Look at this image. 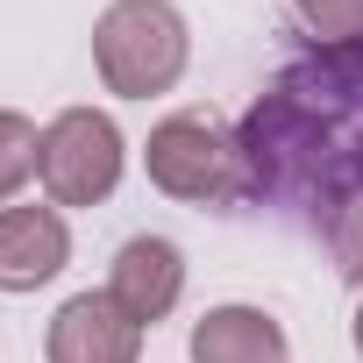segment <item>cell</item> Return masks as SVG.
Segmentation results:
<instances>
[{"mask_svg": "<svg viewBox=\"0 0 363 363\" xmlns=\"http://www.w3.org/2000/svg\"><path fill=\"white\" fill-rule=\"evenodd\" d=\"M328 250H335V271H342L349 285H363V207H356V214L328 235Z\"/></svg>", "mask_w": 363, "mask_h": 363, "instance_id": "8fae6325", "label": "cell"}, {"mask_svg": "<svg viewBox=\"0 0 363 363\" xmlns=\"http://www.w3.org/2000/svg\"><path fill=\"white\" fill-rule=\"evenodd\" d=\"M72 264V228L57 207H0V292H36Z\"/></svg>", "mask_w": 363, "mask_h": 363, "instance_id": "52a82bcc", "label": "cell"}, {"mask_svg": "<svg viewBox=\"0 0 363 363\" xmlns=\"http://www.w3.org/2000/svg\"><path fill=\"white\" fill-rule=\"evenodd\" d=\"M186 57H193V36L171 0H114L93 22V65H100L107 93H121V100L171 93L186 79Z\"/></svg>", "mask_w": 363, "mask_h": 363, "instance_id": "7a4b0ae2", "label": "cell"}, {"mask_svg": "<svg viewBox=\"0 0 363 363\" xmlns=\"http://www.w3.org/2000/svg\"><path fill=\"white\" fill-rule=\"evenodd\" d=\"M36 157H43V135L29 114L15 107H0V200H15L29 178H36Z\"/></svg>", "mask_w": 363, "mask_h": 363, "instance_id": "9c48e42d", "label": "cell"}, {"mask_svg": "<svg viewBox=\"0 0 363 363\" xmlns=\"http://www.w3.org/2000/svg\"><path fill=\"white\" fill-rule=\"evenodd\" d=\"M356 356H363V299H356Z\"/></svg>", "mask_w": 363, "mask_h": 363, "instance_id": "7c38bea8", "label": "cell"}, {"mask_svg": "<svg viewBox=\"0 0 363 363\" xmlns=\"http://www.w3.org/2000/svg\"><path fill=\"white\" fill-rule=\"evenodd\" d=\"M250 200L292 228L335 235L363 207V43H313L292 57L235 128Z\"/></svg>", "mask_w": 363, "mask_h": 363, "instance_id": "6da1fadb", "label": "cell"}, {"mask_svg": "<svg viewBox=\"0 0 363 363\" xmlns=\"http://www.w3.org/2000/svg\"><path fill=\"white\" fill-rule=\"evenodd\" d=\"M292 29L313 43H363V0H292Z\"/></svg>", "mask_w": 363, "mask_h": 363, "instance_id": "30bf717a", "label": "cell"}, {"mask_svg": "<svg viewBox=\"0 0 363 363\" xmlns=\"http://www.w3.org/2000/svg\"><path fill=\"white\" fill-rule=\"evenodd\" d=\"M193 363H292V342L264 306H214L193 320Z\"/></svg>", "mask_w": 363, "mask_h": 363, "instance_id": "ba28073f", "label": "cell"}, {"mask_svg": "<svg viewBox=\"0 0 363 363\" xmlns=\"http://www.w3.org/2000/svg\"><path fill=\"white\" fill-rule=\"evenodd\" d=\"M43 356L50 363H135L143 356V320H128L107 292H79L50 313Z\"/></svg>", "mask_w": 363, "mask_h": 363, "instance_id": "5b68a950", "label": "cell"}, {"mask_svg": "<svg viewBox=\"0 0 363 363\" xmlns=\"http://www.w3.org/2000/svg\"><path fill=\"white\" fill-rule=\"evenodd\" d=\"M150 186L171 193V200H193V207H235L250 200V164H242V143L228 128H214L207 114H171L150 128Z\"/></svg>", "mask_w": 363, "mask_h": 363, "instance_id": "3957f363", "label": "cell"}, {"mask_svg": "<svg viewBox=\"0 0 363 363\" xmlns=\"http://www.w3.org/2000/svg\"><path fill=\"white\" fill-rule=\"evenodd\" d=\"M36 178L57 207H100L114 186H121V128L100 114V107H65L50 128H43V157H36Z\"/></svg>", "mask_w": 363, "mask_h": 363, "instance_id": "277c9868", "label": "cell"}, {"mask_svg": "<svg viewBox=\"0 0 363 363\" xmlns=\"http://www.w3.org/2000/svg\"><path fill=\"white\" fill-rule=\"evenodd\" d=\"M178 292H186V257H178V242L164 235H128L114 250V271H107V299L128 313V320H164L178 306Z\"/></svg>", "mask_w": 363, "mask_h": 363, "instance_id": "8992f818", "label": "cell"}]
</instances>
